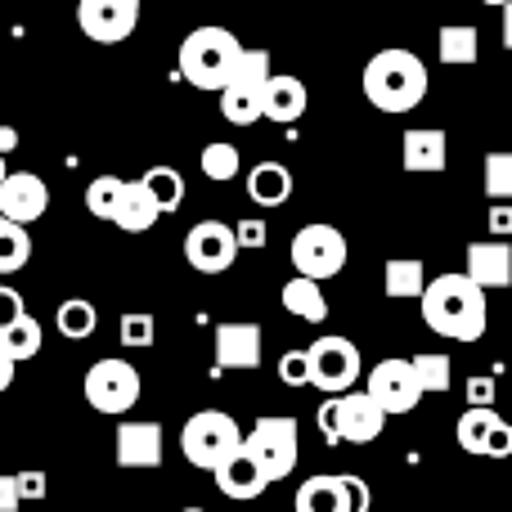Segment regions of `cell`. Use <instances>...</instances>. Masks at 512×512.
<instances>
[{
    "mask_svg": "<svg viewBox=\"0 0 512 512\" xmlns=\"http://www.w3.org/2000/svg\"><path fill=\"white\" fill-rule=\"evenodd\" d=\"M423 319L436 337L481 342L486 324H490L486 288H477L468 274H441V279H432L423 292Z\"/></svg>",
    "mask_w": 512,
    "mask_h": 512,
    "instance_id": "1",
    "label": "cell"
},
{
    "mask_svg": "<svg viewBox=\"0 0 512 512\" xmlns=\"http://www.w3.org/2000/svg\"><path fill=\"white\" fill-rule=\"evenodd\" d=\"M364 99H369L378 113H414L418 104L427 99V90H432V77H427V63L418 59L414 50H405V45H387V50H378L369 63H364Z\"/></svg>",
    "mask_w": 512,
    "mask_h": 512,
    "instance_id": "2",
    "label": "cell"
},
{
    "mask_svg": "<svg viewBox=\"0 0 512 512\" xmlns=\"http://www.w3.org/2000/svg\"><path fill=\"white\" fill-rule=\"evenodd\" d=\"M248 45L230 32V27H194L180 41V77L194 90H216L221 95L230 86L234 68H239Z\"/></svg>",
    "mask_w": 512,
    "mask_h": 512,
    "instance_id": "3",
    "label": "cell"
},
{
    "mask_svg": "<svg viewBox=\"0 0 512 512\" xmlns=\"http://www.w3.org/2000/svg\"><path fill=\"white\" fill-rule=\"evenodd\" d=\"M243 441H248V436L239 432V423H234L225 409H198V414H189V423L180 427V454H185L194 468L212 472V477L243 450Z\"/></svg>",
    "mask_w": 512,
    "mask_h": 512,
    "instance_id": "4",
    "label": "cell"
},
{
    "mask_svg": "<svg viewBox=\"0 0 512 512\" xmlns=\"http://www.w3.org/2000/svg\"><path fill=\"white\" fill-rule=\"evenodd\" d=\"M270 81H274V63H270V50L252 45L243 50L239 68H234L230 86L221 90V113L230 126H252L265 117V95H270Z\"/></svg>",
    "mask_w": 512,
    "mask_h": 512,
    "instance_id": "5",
    "label": "cell"
},
{
    "mask_svg": "<svg viewBox=\"0 0 512 512\" xmlns=\"http://www.w3.org/2000/svg\"><path fill=\"white\" fill-rule=\"evenodd\" d=\"M243 450H248L256 459V468L270 477V486H274V481H283V477H292V468H297V459H301V427H297V418H288V414L256 418L248 441H243Z\"/></svg>",
    "mask_w": 512,
    "mask_h": 512,
    "instance_id": "6",
    "label": "cell"
},
{
    "mask_svg": "<svg viewBox=\"0 0 512 512\" xmlns=\"http://www.w3.org/2000/svg\"><path fill=\"white\" fill-rule=\"evenodd\" d=\"M288 256H292V270H297L301 279L324 283V279H333V274H342L351 248H346V234L337 230V225L310 221V225H301V230L292 234Z\"/></svg>",
    "mask_w": 512,
    "mask_h": 512,
    "instance_id": "7",
    "label": "cell"
},
{
    "mask_svg": "<svg viewBox=\"0 0 512 512\" xmlns=\"http://www.w3.org/2000/svg\"><path fill=\"white\" fill-rule=\"evenodd\" d=\"M144 382H140V369L126 360H117V355H108V360H95L86 369V378H81V396H86V405L95 409V414H126V409H135V400H140Z\"/></svg>",
    "mask_w": 512,
    "mask_h": 512,
    "instance_id": "8",
    "label": "cell"
},
{
    "mask_svg": "<svg viewBox=\"0 0 512 512\" xmlns=\"http://www.w3.org/2000/svg\"><path fill=\"white\" fill-rule=\"evenodd\" d=\"M310 351V369H315V387L324 391L328 400L333 396H351V387L360 382L364 373V360H360V346L351 342V337H315V346H306Z\"/></svg>",
    "mask_w": 512,
    "mask_h": 512,
    "instance_id": "9",
    "label": "cell"
},
{
    "mask_svg": "<svg viewBox=\"0 0 512 512\" xmlns=\"http://www.w3.org/2000/svg\"><path fill=\"white\" fill-rule=\"evenodd\" d=\"M77 27L95 45H122L140 27V0H77Z\"/></svg>",
    "mask_w": 512,
    "mask_h": 512,
    "instance_id": "10",
    "label": "cell"
},
{
    "mask_svg": "<svg viewBox=\"0 0 512 512\" xmlns=\"http://www.w3.org/2000/svg\"><path fill=\"white\" fill-rule=\"evenodd\" d=\"M364 391H369V396L387 409V418L391 414H409V409H418V400L427 396L423 382H418V373H414V360H382V364H373V369H369V387H364Z\"/></svg>",
    "mask_w": 512,
    "mask_h": 512,
    "instance_id": "11",
    "label": "cell"
},
{
    "mask_svg": "<svg viewBox=\"0 0 512 512\" xmlns=\"http://www.w3.org/2000/svg\"><path fill=\"white\" fill-rule=\"evenodd\" d=\"M239 256V234L225 221H198L194 230L185 234V261L194 265L198 274H225Z\"/></svg>",
    "mask_w": 512,
    "mask_h": 512,
    "instance_id": "12",
    "label": "cell"
},
{
    "mask_svg": "<svg viewBox=\"0 0 512 512\" xmlns=\"http://www.w3.org/2000/svg\"><path fill=\"white\" fill-rule=\"evenodd\" d=\"M216 351V369H261V324L252 319H230V324H216L212 337Z\"/></svg>",
    "mask_w": 512,
    "mask_h": 512,
    "instance_id": "13",
    "label": "cell"
},
{
    "mask_svg": "<svg viewBox=\"0 0 512 512\" xmlns=\"http://www.w3.org/2000/svg\"><path fill=\"white\" fill-rule=\"evenodd\" d=\"M45 212H50V185H45L36 171H14V176L5 180V189H0V216L27 230V225L41 221Z\"/></svg>",
    "mask_w": 512,
    "mask_h": 512,
    "instance_id": "14",
    "label": "cell"
},
{
    "mask_svg": "<svg viewBox=\"0 0 512 512\" xmlns=\"http://www.w3.org/2000/svg\"><path fill=\"white\" fill-rule=\"evenodd\" d=\"M387 427V409L369 396V391H351V396H337V432H342V445H369L382 436Z\"/></svg>",
    "mask_w": 512,
    "mask_h": 512,
    "instance_id": "15",
    "label": "cell"
},
{
    "mask_svg": "<svg viewBox=\"0 0 512 512\" xmlns=\"http://www.w3.org/2000/svg\"><path fill=\"white\" fill-rule=\"evenodd\" d=\"M162 445H167V432L158 423H117V468H135L149 472L162 463Z\"/></svg>",
    "mask_w": 512,
    "mask_h": 512,
    "instance_id": "16",
    "label": "cell"
},
{
    "mask_svg": "<svg viewBox=\"0 0 512 512\" xmlns=\"http://www.w3.org/2000/svg\"><path fill=\"white\" fill-rule=\"evenodd\" d=\"M468 274L477 288H512V248L508 243H499V239H490V243H472L468 248Z\"/></svg>",
    "mask_w": 512,
    "mask_h": 512,
    "instance_id": "17",
    "label": "cell"
},
{
    "mask_svg": "<svg viewBox=\"0 0 512 512\" xmlns=\"http://www.w3.org/2000/svg\"><path fill=\"white\" fill-rule=\"evenodd\" d=\"M216 486H221V495H225V499H234V504H252V499H261V495H265L270 477H265V472L256 468V459H252L248 450H239L221 472H216Z\"/></svg>",
    "mask_w": 512,
    "mask_h": 512,
    "instance_id": "18",
    "label": "cell"
},
{
    "mask_svg": "<svg viewBox=\"0 0 512 512\" xmlns=\"http://www.w3.org/2000/svg\"><path fill=\"white\" fill-rule=\"evenodd\" d=\"M445 158H450L445 131H436V126L405 131V144H400V162H405V171H445Z\"/></svg>",
    "mask_w": 512,
    "mask_h": 512,
    "instance_id": "19",
    "label": "cell"
},
{
    "mask_svg": "<svg viewBox=\"0 0 512 512\" xmlns=\"http://www.w3.org/2000/svg\"><path fill=\"white\" fill-rule=\"evenodd\" d=\"M310 95L301 86V77H288V72H274L270 81V95H265V122H279V126H292L301 113H306Z\"/></svg>",
    "mask_w": 512,
    "mask_h": 512,
    "instance_id": "20",
    "label": "cell"
},
{
    "mask_svg": "<svg viewBox=\"0 0 512 512\" xmlns=\"http://www.w3.org/2000/svg\"><path fill=\"white\" fill-rule=\"evenodd\" d=\"M162 221V207L153 203V194L144 189V180H126V194H122V207H117V230L126 234H149L153 225Z\"/></svg>",
    "mask_w": 512,
    "mask_h": 512,
    "instance_id": "21",
    "label": "cell"
},
{
    "mask_svg": "<svg viewBox=\"0 0 512 512\" xmlns=\"http://www.w3.org/2000/svg\"><path fill=\"white\" fill-rule=\"evenodd\" d=\"M248 198L256 207H283L292 198V171L283 162H256L248 171Z\"/></svg>",
    "mask_w": 512,
    "mask_h": 512,
    "instance_id": "22",
    "label": "cell"
},
{
    "mask_svg": "<svg viewBox=\"0 0 512 512\" xmlns=\"http://www.w3.org/2000/svg\"><path fill=\"white\" fill-rule=\"evenodd\" d=\"M292 512H346V495H342V477H306L292 495Z\"/></svg>",
    "mask_w": 512,
    "mask_h": 512,
    "instance_id": "23",
    "label": "cell"
},
{
    "mask_svg": "<svg viewBox=\"0 0 512 512\" xmlns=\"http://www.w3.org/2000/svg\"><path fill=\"white\" fill-rule=\"evenodd\" d=\"M279 301H283V310L288 315H297V319H306V324H324L328 319V297H324V288H319L315 279H288L283 283V292H279Z\"/></svg>",
    "mask_w": 512,
    "mask_h": 512,
    "instance_id": "24",
    "label": "cell"
},
{
    "mask_svg": "<svg viewBox=\"0 0 512 512\" xmlns=\"http://www.w3.org/2000/svg\"><path fill=\"white\" fill-rule=\"evenodd\" d=\"M382 279H387V297L391 301H423V292H427V270H423V261H418V256H391L387 261V274H382Z\"/></svg>",
    "mask_w": 512,
    "mask_h": 512,
    "instance_id": "25",
    "label": "cell"
},
{
    "mask_svg": "<svg viewBox=\"0 0 512 512\" xmlns=\"http://www.w3.org/2000/svg\"><path fill=\"white\" fill-rule=\"evenodd\" d=\"M140 180H144V189H149V194H153V203L162 207V216H167V212H180V203H185L189 185H185V176H180L176 167H167V162H158V167H149Z\"/></svg>",
    "mask_w": 512,
    "mask_h": 512,
    "instance_id": "26",
    "label": "cell"
},
{
    "mask_svg": "<svg viewBox=\"0 0 512 512\" xmlns=\"http://www.w3.org/2000/svg\"><path fill=\"white\" fill-rule=\"evenodd\" d=\"M54 324H59V333L68 337V342H86L99 328V310H95V301H86V297H63L59 310H54Z\"/></svg>",
    "mask_w": 512,
    "mask_h": 512,
    "instance_id": "27",
    "label": "cell"
},
{
    "mask_svg": "<svg viewBox=\"0 0 512 512\" xmlns=\"http://www.w3.org/2000/svg\"><path fill=\"white\" fill-rule=\"evenodd\" d=\"M499 423H504V418H499L495 409H463L459 427H454V436H459V450L486 454V445H490V436H495Z\"/></svg>",
    "mask_w": 512,
    "mask_h": 512,
    "instance_id": "28",
    "label": "cell"
},
{
    "mask_svg": "<svg viewBox=\"0 0 512 512\" xmlns=\"http://www.w3.org/2000/svg\"><path fill=\"white\" fill-rule=\"evenodd\" d=\"M436 50H441V63H477V54H481V36H477V27H441V36H436Z\"/></svg>",
    "mask_w": 512,
    "mask_h": 512,
    "instance_id": "29",
    "label": "cell"
},
{
    "mask_svg": "<svg viewBox=\"0 0 512 512\" xmlns=\"http://www.w3.org/2000/svg\"><path fill=\"white\" fill-rule=\"evenodd\" d=\"M198 167H203L207 180H216V185H230V180L243 171V158H239V149H234L230 140H212L203 153H198Z\"/></svg>",
    "mask_w": 512,
    "mask_h": 512,
    "instance_id": "30",
    "label": "cell"
},
{
    "mask_svg": "<svg viewBox=\"0 0 512 512\" xmlns=\"http://www.w3.org/2000/svg\"><path fill=\"white\" fill-rule=\"evenodd\" d=\"M122 194H126V180L122 176H95L86 185V212L99 216V221H117Z\"/></svg>",
    "mask_w": 512,
    "mask_h": 512,
    "instance_id": "31",
    "label": "cell"
},
{
    "mask_svg": "<svg viewBox=\"0 0 512 512\" xmlns=\"http://www.w3.org/2000/svg\"><path fill=\"white\" fill-rule=\"evenodd\" d=\"M0 346H5V351L14 355L18 364H23V360H32V355H41V346H45V328L36 324L32 315H23L18 324H9L5 333H0Z\"/></svg>",
    "mask_w": 512,
    "mask_h": 512,
    "instance_id": "32",
    "label": "cell"
},
{
    "mask_svg": "<svg viewBox=\"0 0 512 512\" xmlns=\"http://www.w3.org/2000/svg\"><path fill=\"white\" fill-rule=\"evenodd\" d=\"M27 261H32V239H27V230L0 216V270L14 274V270H23Z\"/></svg>",
    "mask_w": 512,
    "mask_h": 512,
    "instance_id": "33",
    "label": "cell"
},
{
    "mask_svg": "<svg viewBox=\"0 0 512 512\" xmlns=\"http://www.w3.org/2000/svg\"><path fill=\"white\" fill-rule=\"evenodd\" d=\"M414 373H418V382H423V391H432V396L450 391V382H454V364H450V355L445 351L414 355Z\"/></svg>",
    "mask_w": 512,
    "mask_h": 512,
    "instance_id": "34",
    "label": "cell"
},
{
    "mask_svg": "<svg viewBox=\"0 0 512 512\" xmlns=\"http://www.w3.org/2000/svg\"><path fill=\"white\" fill-rule=\"evenodd\" d=\"M486 198L490 203H512V149L486 153Z\"/></svg>",
    "mask_w": 512,
    "mask_h": 512,
    "instance_id": "35",
    "label": "cell"
},
{
    "mask_svg": "<svg viewBox=\"0 0 512 512\" xmlns=\"http://www.w3.org/2000/svg\"><path fill=\"white\" fill-rule=\"evenodd\" d=\"M153 337H158V319L144 315V310H131V315H122V324H117V342H122L126 351H144V346H153Z\"/></svg>",
    "mask_w": 512,
    "mask_h": 512,
    "instance_id": "36",
    "label": "cell"
},
{
    "mask_svg": "<svg viewBox=\"0 0 512 512\" xmlns=\"http://www.w3.org/2000/svg\"><path fill=\"white\" fill-rule=\"evenodd\" d=\"M279 378L288 387H315V369H310V351H288L279 360Z\"/></svg>",
    "mask_w": 512,
    "mask_h": 512,
    "instance_id": "37",
    "label": "cell"
},
{
    "mask_svg": "<svg viewBox=\"0 0 512 512\" xmlns=\"http://www.w3.org/2000/svg\"><path fill=\"white\" fill-rule=\"evenodd\" d=\"M342 495H346V512H369V504H373L369 481L355 477V472H342Z\"/></svg>",
    "mask_w": 512,
    "mask_h": 512,
    "instance_id": "38",
    "label": "cell"
},
{
    "mask_svg": "<svg viewBox=\"0 0 512 512\" xmlns=\"http://www.w3.org/2000/svg\"><path fill=\"white\" fill-rule=\"evenodd\" d=\"M234 234H239V248H248V252H261L265 243H270V225L256 221V216H243V221L234 225Z\"/></svg>",
    "mask_w": 512,
    "mask_h": 512,
    "instance_id": "39",
    "label": "cell"
},
{
    "mask_svg": "<svg viewBox=\"0 0 512 512\" xmlns=\"http://www.w3.org/2000/svg\"><path fill=\"white\" fill-rule=\"evenodd\" d=\"M468 409H495V378H468Z\"/></svg>",
    "mask_w": 512,
    "mask_h": 512,
    "instance_id": "40",
    "label": "cell"
},
{
    "mask_svg": "<svg viewBox=\"0 0 512 512\" xmlns=\"http://www.w3.org/2000/svg\"><path fill=\"white\" fill-rule=\"evenodd\" d=\"M27 310H23V297H18V288H0V333H5L9 324H18V319H23Z\"/></svg>",
    "mask_w": 512,
    "mask_h": 512,
    "instance_id": "41",
    "label": "cell"
},
{
    "mask_svg": "<svg viewBox=\"0 0 512 512\" xmlns=\"http://www.w3.org/2000/svg\"><path fill=\"white\" fill-rule=\"evenodd\" d=\"M18 495L27 499V504H36V499L50 495V481H45V472H18Z\"/></svg>",
    "mask_w": 512,
    "mask_h": 512,
    "instance_id": "42",
    "label": "cell"
},
{
    "mask_svg": "<svg viewBox=\"0 0 512 512\" xmlns=\"http://www.w3.org/2000/svg\"><path fill=\"white\" fill-rule=\"evenodd\" d=\"M315 423H319V432H324V441H328V445H342V432H337V396L319 405Z\"/></svg>",
    "mask_w": 512,
    "mask_h": 512,
    "instance_id": "43",
    "label": "cell"
},
{
    "mask_svg": "<svg viewBox=\"0 0 512 512\" xmlns=\"http://www.w3.org/2000/svg\"><path fill=\"white\" fill-rule=\"evenodd\" d=\"M490 239H512V203H495L490 207Z\"/></svg>",
    "mask_w": 512,
    "mask_h": 512,
    "instance_id": "44",
    "label": "cell"
},
{
    "mask_svg": "<svg viewBox=\"0 0 512 512\" xmlns=\"http://www.w3.org/2000/svg\"><path fill=\"white\" fill-rule=\"evenodd\" d=\"M508 454H512V423H499L486 445V459H508Z\"/></svg>",
    "mask_w": 512,
    "mask_h": 512,
    "instance_id": "45",
    "label": "cell"
},
{
    "mask_svg": "<svg viewBox=\"0 0 512 512\" xmlns=\"http://www.w3.org/2000/svg\"><path fill=\"white\" fill-rule=\"evenodd\" d=\"M23 495H18V477H0V512H18Z\"/></svg>",
    "mask_w": 512,
    "mask_h": 512,
    "instance_id": "46",
    "label": "cell"
},
{
    "mask_svg": "<svg viewBox=\"0 0 512 512\" xmlns=\"http://www.w3.org/2000/svg\"><path fill=\"white\" fill-rule=\"evenodd\" d=\"M14 369H18V360L5 351V346H0V396H5V391L14 387Z\"/></svg>",
    "mask_w": 512,
    "mask_h": 512,
    "instance_id": "47",
    "label": "cell"
},
{
    "mask_svg": "<svg viewBox=\"0 0 512 512\" xmlns=\"http://www.w3.org/2000/svg\"><path fill=\"white\" fill-rule=\"evenodd\" d=\"M18 149V131L14 126H0V153H14Z\"/></svg>",
    "mask_w": 512,
    "mask_h": 512,
    "instance_id": "48",
    "label": "cell"
},
{
    "mask_svg": "<svg viewBox=\"0 0 512 512\" xmlns=\"http://www.w3.org/2000/svg\"><path fill=\"white\" fill-rule=\"evenodd\" d=\"M504 45H508V50H512V5L504 9Z\"/></svg>",
    "mask_w": 512,
    "mask_h": 512,
    "instance_id": "49",
    "label": "cell"
},
{
    "mask_svg": "<svg viewBox=\"0 0 512 512\" xmlns=\"http://www.w3.org/2000/svg\"><path fill=\"white\" fill-rule=\"evenodd\" d=\"M14 176V171H9V162H5V153H0V189H5V180Z\"/></svg>",
    "mask_w": 512,
    "mask_h": 512,
    "instance_id": "50",
    "label": "cell"
},
{
    "mask_svg": "<svg viewBox=\"0 0 512 512\" xmlns=\"http://www.w3.org/2000/svg\"><path fill=\"white\" fill-rule=\"evenodd\" d=\"M481 5H495V9H508L512 0H481Z\"/></svg>",
    "mask_w": 512,
    "mask_h": 512,
    "instance_id": "51",
    "label": "cell"
},
{
    "mask_svg": "<svg viewBox=\"0 0 512 512\" xmlns=\"http://www.w3.org/2000/svg\"><path fill=\"white\" fill-rule=\"evenodd\" d=\"M180 512H207V508H180Z\"/></svg>",
    "mask_w": 512,
    "mask_h": 512,
    "instance_id": "52",
    "label": "cell"
},
{
    "mask_svg": "<svg viewBox=\"0 0 512 512\" xmlns=\"http://www.w3.org/2000/svg\"><path fill=\"white\" fill-rule=\"evenodd\" d=\"M0 279H5V270H0ZM0 288H5V283H0Z\"/></svg>",
    "mask_w": 512,
    "mask_h": 512,
    "instance_id": "53",
    "label": "cell"
}]
</instances>
